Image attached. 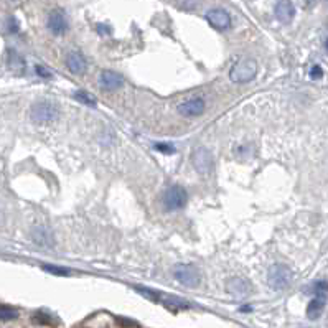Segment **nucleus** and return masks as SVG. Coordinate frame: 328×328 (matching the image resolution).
Returning <instances> with one entry per match:
<instances>
[{"instance_id": "1", "label": "nucleus", "mask_w": 328, "mask_h": 328, "mask_svg": "<svg viewBox=\"0 0 328 328\" xmlns=\"http://www.w3.org/2000/svg\"><path fill=\"white\" fill-rule=\"evenodd\" d=\"M60 116V109L55 102L42 101L36 102L30 108V119L36 124H45V122H51Z\"/></svg>"}, {"instance_id": "24", "label": "nucleus", "mask_w": 328, "mask_h": 328, "mask_svg": "<svg viewBox=\"0 0 328 328\" xmlns=\"http://www.w3.org/2000/svg\"><path fill=\"white\" fill-rule=\"evenodd\" d=\"M322 76H323V69L320 68L318 64H315V66L310 69V78L312 79H320Z\"/></svg>"}, {"instance_id": "14", "label": "nucleus", "mask_w": 328, "mask_h": 328, "mask_svg": "<svg viewBox=\"0 0 328 328\" xmlns=\"http://www.w3.org/2000/svg\"><path fill=\"white\" fill-rule=\"evenodd\" d=\"M33 241L38 246H42V248H48V249H51L53 248V244H55V239H53V234L50 231H48L47 228H43V226H38V228H35L33 229Z\"/></svg>"}, {"instance_id": "11", "label": "nucleus", "mask_w": 328, "mask_h": 328, "mask_svg": "<svg viewBox=\"0 0 328 328\" xmlns=\"http://www.w3.org/2000/svg\"><path fill=\"white\" fill-rule=\"evenodd\" d=\"M274 10H276V17L279 22L285 23V25H289L295 17V7L290 2H285V0L284 2H277Z\"/></svg>"}, {"instance_id": "19", "label": "nucleus", "mask_w": 328, "mask_h": 328, "mask_svg": "<svg viewBox=\"0 0 328 328\" xmlns=\"http://www.w3.org/2000/svg\"><path fill=\"white\" fill-rule=\"evenodd\" d=\"M42 269L47 270V272H50V274H55V276H63V277L71 274V270L66 269V267H60V266H51V264H43Z\"/></svg>"}, {"instance_id": "4", "label": "nucleus", "mask_w": 328, "mask_h": 328, "mask_svg": "<svg viewBox=\"0 0 328 328\" xmlns=\"http://www.w3.org/2000/svg\"><path fill=\"white\" fill-rule=\"evenodd\" d=\"M173 274L180 284L185 287H191V289L198 287L200 282H202L200 270L191 264H177L173 267Z\"/></svg>"}, {"instance_id": "18", "label": "nucleus", "mask_w": 328, "mask_h": 328, "mask_svg": "<svg viewBox=\"0 0 328 328\" xmlns=\"http://www.w3.org/2000/svg\"><path fill=\"white\" fill-rule=\"evenodd\" d=\"M73 97H75L76 101H79L81 104L89 106V108H93V106H96V97H94L93 94L86 93V91H76L75 94H73Z\"/></svg>"}, {"instance_id": "2", "label": "nucleus", "mask_w": 328, "mask_h": 328, "mask_svg": "<svg viewBox=\"0 0 328 328\" xmlns=\"http://www.w3.org/2000/svg\"><path fill=\"white\" fill-rule=\"evenodd\" d=\"M257 73V63L251 58H244L237 61L229 71V78L234 83H248L251 81Z\"/></svg>"}, {"instance_id": "15", "label": "nucleus", "mask_w": 328, "mask_h": 328, "mask_svg": "<svg viewBox=\"0 0 328 328\" xmlns=\"http://www.w3.org/2000/svg\"><path fill=\"white\" fill-rule=\"evenodd\" d=\"M7 64H9V69L14 73V75L22 76L23 73H25V61H23V58L15 50H9Z\"/></svg>"}, {"instance_id": "25", "label": "nucleus", "mask_w": 328, "mask_h": 328, "mask_svg": "<svg viewBox=\"0 0 328 328\" xmlns=\"http://www.w3.org/2000/svg\"><path fill=\"white\" fill-rule=\"evenodd\" d=\"M35 71H36V75L43 76L45 79H51V73L47 71V69H45L43 66H40V64H36V66H35Z\"/></svg>"}, {"instance_id": "10", "label": "nucleus", "mask_w": 328, "mask_h": 328, "mask_svg": "<svg viewBox=\"0 0 328 328\" xmlns=\"http://www.w3.org/2000/svg\"><path fill=\"white\" fill-rule=\"evenodd\" d=\"M99 84L101 88L108 89V91H116V89L122 88L124 79L114 71H102L99 78Z\"/></svg>"}, {"instance_id": "3", "label": "nucleus", "mask_w": 328, "mask_h": 328, "mask_svg": "<svg viewBox=\"0 0 328 328\" xmlns=\"http://www.w3.org/2000/svg\"><path fill=\"white\" fill-rule=\"evenodd\" d=\"M292 281V270H290L284 264H276L269 269L267 274V284L270 289L274 290H282Z\"/></svg>"}, {"instance_id": "23", "label": "nucleus", "mask_w": 328, "mask_h": 328, "mask_svg": "<svg viewBox=\"0 0 328 328\" xmlns=\"http://www.w3.org/2000/svg\"><path fill=\"white\" fill-rule=\"evenodd\" d=\"M117 323L122 328H141L135 322H130V320H127V318H117Z\"/></svg>"}, {"instance_id": "17", "label": "nucleus", "mask_w": 328, "mask_h": 328, "mask_svg": "<svg viewBox=\"0 0 328 328\" xmlns=\"http://www.w3.org/2000/svg\"><path fill=\"white\" fill-rule=\"evenodd\" d=\"M307 292L315 294V298H320V300L325 302V298H327V282L325 281L315 282V284L312 285V289L307 290Z\"/></svg>"}, {"instance_id": "22", "label": "nucleus", "mask_w": 328, "mask_h": 328, "mask_svg": "<svg viewBox=\"0 0 328 328\" xmlns=\"http://www.w3.org/2000/svg\"><path fill=\"white\" fill-rule=\"evenodd\" d=\"M155 149L163 154H175V147L172 143H155Z\"/></svg>"}, {"instance_id": "9", "label": "nucleus", "mask_w": 328, "mask_h": 328, "mask_svg": "<svg viewBox=\"0 0 328 328\" xmlns=\"http://www.w3.org/2000/svg\"><path fill=\"white\" fill-rule=\"evenodd\" d=\"M48 28H50L51 33L55 35H63L68 28V18L64 15L63 10H53L48 15Z\"/></svg>"}, {"instance_id": "16", "label": "nucleus", "mask_w": 328, "mask_h": 328, "mask_svg": "<svg viewBox=\"0 0 328 328\" xmlns=\"http://www.w3.org/2000/svg\"><path fill=\"white\" fill-rule=\"evenodd\" d=\"M325 307V302L320 300V298H312L307 305V317L310 320H317L320 315H322V310Z\"/></svg>"}, {"instance_id": "8", "label": "nucleus", "mask_w": 328, "mask_h": 328, "mask_svg": "<svg viewBox=\"0 0 328 328\" xmlns=\"http://www.w3.org/2000/svg\"><path fill=\"white\" fill-rule=\"evenodd\" d=\"M206 20L210 22L211 27L218 28V30H226L231 25V17L226 10L223 9H211L206 12Z\"/></svg>"}, {"instance_id": "13", "label": "nucleus", "mask_w": 328, "mask_h": 328, "mask_svg": "<svg viewBox=\"0 0 328 328\" xmlns=\"http://www.w3.org/2000/svg\"><path fill=\"white\" fill-rule=\"evenodd\" d=\"M226 290L229 294L234 295V297H246L249 294V284L244 279L233 277L226 282Z\"/></svg>"}, {"instance_id": "12", "label": "nucleus", "mask_w": 328, "mask_h": 328, "mask_svg": "<svg viewBox=\"0 0 328 328\" xmlns=\"http://www.w3.org/2000/svg\"><path fill=\"white\" fill-rule=\"evenodd\" d=\"M68 69L71 73H75V75H83L86 71V68H88V63H86V58L83 55H81L79 51H71L68 55Z\"/></svg>"}, {"instance_id": "6", "label": "nucleus", "mask_w": 328, "mask_h": 328, "mask_svg": "<svg viewBox=\"0 0 328 328\" xmlns=\"http://www.w3.org/2000/svg\"><path fill=\"white\" fill-rule=\"evenodd\" d=\"M191 163H193L196 172L208 173V172L213 170V154L204 147H198L191 154Z\"/></svg>"}, {"instance_id": "20", "label": "nucleus", "mask_w": 328, "mask_h": 328, "mask_svg": "<svg viewBox=\"0 0 328 328\" xmlns=\"http://www.w3.org/2000/svg\"><path fill=\"white\" fill-rule=\"evenodd\" d=\"M18 317V312L14 309H9V307H0V320L7 322V320H14Z\"/></svg>"}, {"instance_id": "7", "label": "nucleus", "mask_w": 328, "mask_h": 328, "mask_svg": "<svg viewBox=\"0 0 328 328\" xmlns=\"http://www.w3.org/2000/svg\"><path fill=\"white\" fill-rule=\"evenodd\" d=\"M204 108H206V106H204V101L202 97H191V99H188L185 102H180L177 110L185 117H195L203 114Z\"/></svg>"}, {"instance_id": "5", "label": "nucleus", "mask_w": 328, "mask_h": 328, "mask_svg": "<svg viewBox=\"0 0 328 328\" xmlns=\"http://www.w3.org/2000/svg\"><path fill=\"white\" fill-rule=\"evenodd\" d=\"M188 195L182 187H170L169 190L163 193V208L167 211H177L182 210L187 204Z\"/></svg>"}, {"instance_id": "21", "label": "nucleus", "mask_w": 328, "mask_h": 328, "mask_svg": "<svg viewBox=\"0 0 328 328\" xmlns=\"http://www.w3.org/2000/svg\"><path fill=\"white\" fill-rule=\"evenodd\" d=\"M33 322L35 323H40V325H51V323H53L47 313H36L35 317H33Z\"/></svg>"}, {"instance_id": "26", "label": "nucleus", "mask_w": 328, "mask_h": 328, "mask_svg": "<svg viewBox=\"0 0 328 328\" xmlns=\"http://www.w3.org/2000/svg\"><path fill=\"white\" fill-rule=\"evenodd\" d=\"M10 31H17L18 30V25H17V20H14V18H10Z\"/></svg>"}]
</instances>
